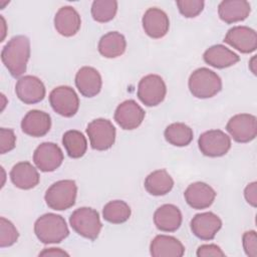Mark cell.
<instances>
[{
    "label": "cell",
    "mask_w": 257,
    "mask_h": 257,
    "mask_svg": "<svg viewBox=\"0 0 257 257\" xmlns=\"http://www.w3.org/2000/svg\"><path fill=\"white\" fill-rule=\"evenodd\" d=\"M30 57V40L24 35L12 37L1 51V60L13 77L26 71Z\"/></svg>",
    "instance_id": "6da1fadb"
},
{
    "label": "cell",
    "mask_w": 257,
    "mask_h": 257,
    "mask_svg": "<svg viewBox=\"0 0 257 257\" xmlns=\"http://www.w3.org/2000/svg\"><path fill=\"white\" fill-rule=\"evenodd\" d=\"M34 233L43 244H56L69 235V230L63 217L47 213L35 221Z\"/></svg>",
    "instance_id": "7a4b0ae2"
},
{
    "label": "cell",
    "mask_w": 257,
    "mask_h": 257,
    "mask_svg": "<svg viewBox=\"0 0 257 257\" xmlns=\"http://www.w3.org/2000/svg\"><path fill=\"white\" fill-rule=\"evenodd\" d=\"M188 85L193 96L210 98L221 91L222 80L213 70L207 67H200L191 73Z\"/></svg>",
    "instance_id": "3957f363"
},
{
    "label": "cell",
    "mask_w": 257,
    "mask_h": 257,
    "mask_svg": "<svg viewBox=\"0 0 257 257\" xmlns=\"http://www.w3.org/2000/svg\"><path fill=\"white\" fill-rule=\"evenodd\" d=\"M77 186L73 180H60L53 183L45 192L47 206L55 211H63L75 204Z\"/></svg>",
    "instance_id": "277c9868"
},
{
    "label": "cell",
    "mask_w": 257,
    "mask_h": 257,
    "mask_svg": "<svg viewBox=\"0 0 257 257\" xmlns=\"http://www.w3.org/2000/svg\"><path fill=\"white\" fill-rule=\"evenodd\" d=\"M69 224L78 235L89 240H95L102 227L98 212L89 207L74 210L69 217Z\"/></svg>",
    "instance_id": "5b68a950"
},
{
    "label": "cell",
    "mask_w": 257,
    "mask_h": 257,
    "mask_svg": "<svg viewBox=\"0 0 257 257\" xmlns=\"http://www.w3.org/2000/svg\"><path fill=\"white\" fill-rule=\"evenodd\" d=\"M86 134L91 148L96 151H106L115 142V127L106 118L91 120L86 126Z\"/></svg>",
    "instance_id": "8992f818"
},
{
    "label": "cell",
    "mask_w": 257,
    "mask_h": 257,
    "mask_svg": "<svg viewBox=\"0 0 257 257\" xmlns=\"http://www.w3.org/2000/svg\"><path fill=\"white\" fill-rule=\"evenodd\" d=\"M167 86L158 74L144 76L138 85V97L147 106L159 105L166 97Z\"/></svg>",
    "instance_id": "52a82bcc"
},
{
    "label": "cell",
    "mask_w": 257,
    "mask_h": 257,
    "mask_svg": "<svg viewBox=\"0 0 257 257\" xmlns=\"http://www.w3.org/2000/svg\"><path fill=\"white\" fill-rule=\"evenodd\" d=\"M49 102L52 109L64 116H73L79 108V98L75 90L67 85H60L49 93Z\"/></svg>",
    "instance_id": "ba28073f"
},
{
    "label": "cell",
    "mask_w": 257,
    "mask_h": 257,
    "mask_svg": "<svg viewBox=\"0 0 257 257\" xmlns=\"http://www.w3.org/2000/svg\"><path fill=\"white\" fill-rule=\"evenodd\" d=\"M198 146L204 156L218 158L229 152L231 149V139L221 130H210L200 136Z\"/></svg>",
    "instance_id": "9c48e42d"
},
{
    "label": "cell",
    "mask_w": 257,
    "mask_h": 257,
    "mask_svg": "<svg viewBox=\"0 0 257 257\" xmlns=\"http://www.w3.org/2000/svg\"><path fill=\"white\" fill-rule=\"evenodd\" d=\"M226 130L235 142L249 143L257 135L256 116L250 113L235 114L228 120Z\"/></svg>",
    "instance_id": "30bf717a"
},
{
    "label": "cell",
    "mask_w": 257,
    "mask_h": 257,
    "mask_svg": "<svg viewBox=\"0 0 257 257\" xmlns=\"http://www.w3.org/2000/svg\"><path fill=\"white\" fill-rule=\"evenodd\" d=\"M33 162L41 172H53L63 162V153L54 143L40 144L34 151Z\"/></svg>",
    "instance_id": "8fae6325"
},
{
    "label": "cell",
    "mask_w": 257,
    "mask_h": 257,
    "mask_svg": "<svg viewBox=\"0 0 257 257\" xmlns=\"http://www.w3.org/2000/svg\"><path fill=\"white\" fill-rule=\"evenodd\" d=\"M146 112L134 99H127L119 103L114 111V120L125 131H132L141 125Z\"/></svg>",
    "instance_id": "7c38bea8"
},
{
    "label": "cell",
    "mask_w": 257,
    "mask_h": 257,
    "mask_svg": "<svg viewBox=\"0 0 257 257\" xmlns=\"http://www.w3.org/2000/svg\"><path fill=\"white\" fill-rule=\"evenodd\" d=\"M224 42L242 53H251L257 48V33L248 26H234L226 33Z\"/></svg>",
    "instance_id": "4fadbf2b"
},
{
    "label": "cell",
    "mask_w": 257,
    "mask_h": 257,
    "mask_svg": "<svg viewBox=\"0 0 257 257\" xmlns=\"http://www.w3.org/2000/svg\"><path fill=\"white\" fill-rule=\"evenodd\" d=\"M15 92L22 102L34 104L45 97L46 90L43 82L37 76L24 75L17 80Z\"/></svg>",
    "instance_id": "5bb4252c"
},
{
    "label": "cell",
    "mask_w": 257,
    "mask_h": 257,
    "mask_svg": "<svg viewBox=\"0 0 257 257\" xmlns=\"http://www.w3.org/2000/svg\"><path fill=\"white\" fill-rule=\"evenodd\" d=\"M191 231L199 239L209 241L215 238L222 227L221 219L213 212L196 214L191 220Z\"/></svg>",
    "instance_id": "9a60e30c"
},
{
    "label": "cell",
    "mask_w": 257,
    "mask_h": 257,
    "mask_svg": "<svg viewBox=\"0 0 257 257\" xmlns=\"http://www.w3.org/2000/svg\"><path fill=\"white\" fill-rule=\"evenodd\" d=\"M143 28L148 36L154 39L164 37L170 28V20L165 11L160 8H149L142 19Z\"/></svg>",
    "instance_id": "2e32d148"
},
{
    "label": "cell",
    "mask_w": 257,
    "mask_h": 257,
    "mask_svg": "<svg viewBox=\"0 0 257 257\" xmlns=\"http://www.w3.org/2000/svg\"><path fill=\"white\" fill-rule=\"evenodd\" d=\"M187 204L196 210L209 208L215 198V190L204 182H196L187 187L184 193Z\"/></svg>",
    "instance_id": "e0dca14e"
},
{
    "label": "cell",
    "mask_w": 257,
    "mask_h": 257,
    "mask_svg": "<svg viewBox=\"0 0 257 257\" xmlns=\"http://www.w3.org/2000/svg\"><path fill=\"white\" fill-rule=\"evenodd\" d=\"M51 127L50 115L39 109L29 110L21 120V130L24 134L40 138L45 136Z\"/></svg>",
    "instance_id": "ac0fdd59"
},
{
    "label": "cell",
    "mask_w": 257,
    "mask_h": 257,
    "mask_svg": "<svg viewBox=\"0 0 257 257\" xmlns=\"http://www.w3.org/2000/svg\"><path fill=\"white\" fill-rule=\"evenodd\" d=\"M75 85L80 94L85 97H93L101 89V76L95 68L83 66L75 74Z\"/></svg>",
    "instance_id": "d6986e66"
},
{
    "label": "cell",
    "mask_w": 257,
    "mask_h": 257,
    "mask_svg": "<svg viewBox=\"0 0 257 257\" xmlns=\"http://www.w3.org/2000/svg\"><path fill=\"white\" fill-rule=\"evenodd\" d=\"M80 15L71 6H63L59 8L54 16V27L62 36L70 37L75 35L80 29Z\"/></svg>",
    "instance_id": "ffe728a7"
},
{
    "label": "cell",
    "mask_w": 257,
    "mask_h": 257,
    "mask_svg": "<svg viewBox=\"0 0 257 257\" xmlns=\"http://www.w3.org/2000/svg\"><path fill=\"white\" fill-rule=\"evenodd\" d=\"M182 213L173 204H165L159 207L154 213V223L163 232H175L182 224Z\"/></svg>",
    "instance_id": "44dd1931"
},
{
    "label": "cell",
    "mask_w": 257,
    "mask_h": 257,
    "mask_svg": "<svg viewBox=\"0 0 257 257\" xmlns=\"http://www.w3.org/2000/svg\"><path fill=\"white\" fill-rule=\"evenodd\" d=\"M153 257H182L185 247L177 238L168 235H157L150 244Z\"/></svg>",
    "instance_id": "7402d4cb"
},
{
    "label": "cell",
    "mask_w": 257,
    "mask_h": 257,
    "mask_svg": "<svg viewBox=\"0 0 257 257\" xmlns=\"http://www.w3.org/2000/svg\"><path fill=\"white\" fill-rule=\"evenodd\" d=\"M251 12V5L245 0H224L218 6V15L227 24L245 20Z\"/></svg>",
    "instance_id": "603a6c76"
},
{
    "label": "cell",
    "mask_w": 257,
    "mask_h": 257,
    "mask_svg": "<svg viewBox=\"0 0 257 257\" xmlns=\"http://www.w3.org/2000/svg\"><path fill=\"white\" fill-rule=\"evenodd\" d=\"M10 179L13 185L21 190H30L40 181L37 170L29 162L15 164L10 171Z\"/></svg>",
    "instance_id": "cb8c5ba5"
},
{
    "label": "cell",
    "mask_w": 257,
    "mask_h": 257,
    "mask_svg": "<svg viewBox=\"0 0 257 257\" xmlns=\"http://www.w3.org/2000/svg\"><path fill=\"white\" fill-rule=\"evenodd\" d=\"M204 61L215 68H226L236 64L240 57L238 54L222 44H216L209 47L203 54Z\"/></svg>",
    "instance_id": "d4e9b609"
},
{
    "label": "cell",
    "mask_w": 257,
    "mask_h": 257,
    "mask_svg": "<svg viewBox=\"0 0 257 257\" xmlns=\"http://www.w3.org/2000/svg\"><path fill=\"white\" fill-rule=\"evenodd\" d=\"M98 52L106 58H115L122 55L126 48L124 36L117 31H110L102 35L98 41Z\"/></svg>",
    "instance_id": "484cf974"
},
{
    "label": "cell",
    "mask_w": 257,
    "mask_h": 257,
    "mask_svg": "<svg viewBox=\"0 0 257 257\" xmlns=\"http://www.w3.org/2000/svg\"><path fill=\"white\" fill-rule=\"evenodd\" d=\"M145 189L153 196H164L174 187V180L165 170H157L149 174L145 180Z\"/></svg>",
    "instance_id": "4316f807"
},
{
    "label": "cell",
    "mask_w": 257,
    "mask_h": 257,
    "mask_svg": "<svg viewBox=\"0 0 257 257\" xmlns=\"http://www.w3.org/2000/svg\"><path fill=\"white\" fill-rule=\"evenodd\" d=\"M164 136L166 141L175 147H186L194 138L193 130L183 122L169 124L164 132Z\"/></svg>",
    "instance_id": "83f0119b"
},
{
    "label": "cell",
    "mask_w": 257,
    "mask_h": 257,
    "mask_svg": "<svg viewBox=\"0 0 257 257\" xmlns=\"http://www.w3.org/2000/svg\"><path fill=\"white\" fill-rule=\"evenodd\" d=\"M62 145L67 155L72 159L81 158L87 150V142L83 134L76 130H70L64 133Z\"/></svg>",
    "instance_id": "f1b7e54d"
},
{
    "label": "cell",
    "mask_w": 257,
    "mask_h": 257,
    "mask_svg": "<svg viewBox=\"0 0 257 257\" xmlns=\"http://www.w3.org/2000/svg\"><path fill=\"white\" fill-rule=\"evenodd\" d=\"M132 211L130 206L121 200L110 201L104 205L102 209V217L111 224H121L127 221Z\"/></svg>",
    "instance_id": "f546056e"
},
{
    "label": "cell",
    "mask_w": 257,
    "mask_h": 257,
    "mask_svg": "<svg viewBox=\"0 0 257 257\" xmlns=\"http://www.w3.org/2000/svg\"><path fill=\"white\" fill-rule=\"evenodd\" d=\"M117 11V2L115 0H95L91 4V16L99 23H105L112 20Z\"/></svg>",
    "instance_id": "4dcf8cb0"
},
{
    "label": "cell",
    "mask_w": 257,
    "mask_h": 257,
    "mask_svg": "<svg viewBox=\"0 0 257 257\" xmlns=\"http://www.w3.org/2000/svg\"><path fill=\"white\" fill-rule=\"evenodd\" d=\"M19 233L13 223L4 217L0 218V247H9L16 243Z\"/></svg>",
    "instance_id": "1f68e13d"
},
{
    "label": "cell",
    "mask_w": 257,
    "mask_h": 257,
    "mask_svg": "<svg viewBox=\"0 0 257 257\" xmlns=\"http://www.w3.org/2000/svg\"><path fill=\"white\" fill-rule=\"evenodd\" d=\"M176 4L184 17L194 18L203 11L205 3L203 0H178Z\"/></svg>",
    "instance_id": "d6a6232c"
},
{
    "label": "cell",
    "mask_w": 257,
    "mask_h": 257,
    "mask_svg": "<svg viewBox=\"0 0 257 257\" xmlns=\"http://www.w3.org/2000/svg\"><path fill=\"white\" fill-rule=\"evenodd\" d=\"M16 145V137L11 128H0V153L6 154L12 151Z\"/></svg>",
    "instance_id": "836d02e7"
},
{
    "label": "cell",
    "mask_w": 257,
    "mask_h": 257,
    "mask_svg": "<svg viewBox=\"0 0 257 257\" xmlns=\"http://www.w3.org/2000/svg\"><path fill=\"white\" fill-rule=\"evenodd\" d=\"M243 248L247 256L256 257L257 256V237L254 230L247 231L242 237Z\"/></svg>",
    "instance_id": "e575fe53"
},
{
    "label": "cell",
    "mask_w": 257,
    "mask_h": 257,
    "mask_svg": "<svg viewBox=\"0 0 257 257\" xmlns=\"http://www.w3.org/2000/svg\"><path fill=\"white\" fill-rule=\"evenodd\" d=\"M197 256L198 257H209V256L224 257L225 253L216 244H204L199 246V248L197 249Z\"/></svg>",
    "instance_id": "d590c367"
},
{
    "label": "cell",
    "mask_w": 257,
    "mask_h": 257,
    "mask_svg": "<svg viewBox=\"0 0 257 257\" xmlns=\"http://www.w3.org/2000/svg\"><path fill=\"white\" fill-rule=\"evenodd\" d=\"M244 197L246 201L253 207L257 205V183L252 182L247 185L244 190Z\"/></svg>",
    "instance_id": "8d00e7d4"
},
{
    "label": "cell",
    "mask_w": 257,
    "mask_h": 257,
    "mask_svg": "<svg viewBox=\"0 0 257 257\" xmlns=\"http://www.w3.org/2000/svg\"><path fill=\"white\" fill-rule=\"evenodd\" d=\"M68 256V254L60 248H46L39 253V256Z\"/></svg>",
    "instance_id": "74e56055"
},
{
    "label": "cell",
    "mask_w": 257,
    "mask_h": 257,
    "mask_svg": "<svg viewBox=\"0 0 257 257\" xmlns=\"http://www.w3.org/2000/svg\"><path fill=\"white\" fill-rule=\"evenodd\" d=\"M255 59H256V57H255V56H253V58L251 59V61H250V64H249V66H250V69L252 70V72H253L254 74H256V70L254 69V66H255V63H254V61H255Z\"/></svg>",
    "instance_id": "f35d334b"
}]
</instances>
